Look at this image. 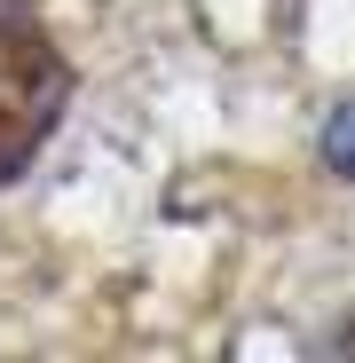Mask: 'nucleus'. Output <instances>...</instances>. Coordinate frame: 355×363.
<instances>
[{"label": "nucleus", "instance_id": "nucleus-1", "mask_svg": "<svg viewBox=\"0 0 355 363\" xmlns=\"http://www.w3.org/2000/svg\"><path fill=\"white\" fill-rule=\"evenodd\" d=\"M72 103V64L24 0H0V190L40 158Z\"/></svg>", "mask_w": 355, "mask_h": 363}, {"label": "nucleus", "instance_id": "nucleus-2", "mask_svg": "<svg viewBox=\"0 0 355 363\" xmlns=\"http://www.w3.org/2000/svg\"><path fill=\"white\" fill-rule=\"evenodd\" d=\"M324 166L355 182V103H339V111L324 118Z\"/></svg>", "mask_w": 355, "mask_h": 363}, {"label": "nucleus", "instance_id": "nucleus-3", "mask_svg": "<svg viewBox=\"0 0 355 363\" xmlns=\"http://www.w3.org/2000/svg\"><path fill=\"white\" fill-rule=\"evenodd\" d=\"M324 355H355V324H347V332H339V340H332Z\"/></svg>", "mask_w": 355, "mask_h": 363}]
</instances>
